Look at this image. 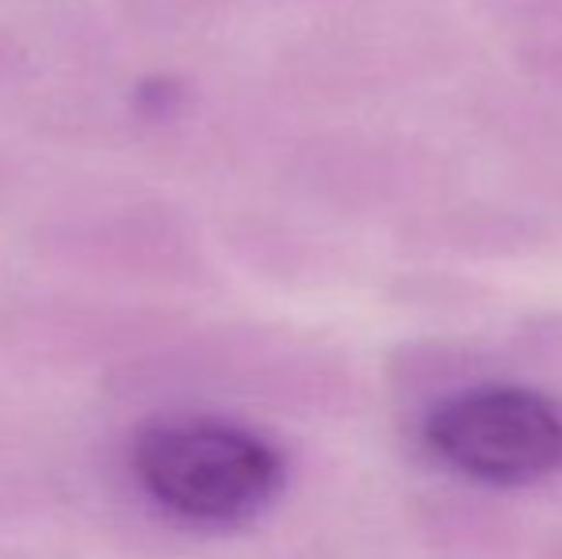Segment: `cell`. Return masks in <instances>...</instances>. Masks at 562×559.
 Returning <instances> with one entry per match:
<instances>
[{
	"mask_svg": "<svg viewBox=\"0 0 562 559\" xmlns=\"http://www.w3.org/2000/svg\"><path fill=\"white\" fill-rule=\"evenodd\" d=\"M131 468L154 506L203 529L260 517L288 483L283 452L241 422L177 414L134 437Z\"/></svg>",
	"mask_w": 562,
	"mask_h": 559,
	"instance_id": "cell-1",
	"label": "cell"
},
{
	"mask_svg": "<svg viewBox=\"0 0 562 559\" xmlns=\"http://www.w3.org/2000/svg\"><path fill=\"white\" fill-rule=\"evenodd\" d=\"M422 448L451 476L479 487H536L562 471V399L494 376L425 406Z\"/></svg>",
	"mask_w": 562,
	"mask_h": 559,
	"instance_id": "cell-2",
	"label": "cell"
},
{
	"mask_svg": "<svg viewBox=\"0 0 562 559\" xmlns=\"http://www.w3.org/2000/svg\"><path fill=\"white\" fill-rule=\"evenodd\" d=\"M322 192L348 215H383L398 226L425 203L456 192V161L414 131H348L326 146Z\"/></svg>",
	"mask_w": 562,
	"mask_h": 559,
	"instance_id": "cell-3",
	"label": "cell"
},
{
	"mask_svg": "<svg viewBox=\"0 0 562 559\" xmlns=\"http://www.w3.org/2000/svg\"><path fill=\"white\" fill-rule=\"evenodd\" d=\"M394 231V249L409 265H445V269H490L520 265L555 249V223L543 211L497 195L448 192L425 203Z\"/></svg>",
	"mask_w": 562,
	"mask_h": 559,
	"instance_id": "cell-4",
	"label": "cell"
},
{
	"mask_svg": "<svg viewBox=\"0 0 562 559\" xmlns=\"http://www.w3.org/2000/svg\"><path fill=\"white\" fill-rule=\"evenodd\" d=\"M459 120L490 154L517 165H562V104L509 77H479L459 89Z\"/></svg>",
	"mask_w": 562,
	"mask_h": 559,
	"instance_id": "cell-5",
	"label": "cell"
},
{
	"mask_svg": "<svg viewBox=\"0 0 562 559\" xmlns=\"http://www.w3.org/2000/svg\"><path fill=\"white\" fill-rule=\"evenodd\" d=\"M502 345H490L474 334L456 329H425L414 337H398L386 353V383L402 399L432 406L471 383L494 380L502 372Z\"/></svg>",
	"mask_w": 562,
	"mask_h": 559,
	"instance_id": "cell-6",
	"label": "cell"
},
{
	"mask_svg": "<svg viewBox=\"0 0 562 559\" xmlns=\"http://www.w3.org/2000/svg\"><path fill=\"white\" fill-rule=\"evenodd\" d=\"M494 303V288L479 272L445 269V265H409L391 283V306L429 322L474 318Z\"/></svg>",
	"mask_w": 562,
	"mask_h": 559,
	"instance_id": "cell-7",
	"label": "cell"
},
{
	"mask_svg": "<svg viewBox=\"0 0 562 559\" xmlns=\"http://www.w3.org/2000/svg\"><path fill=\"white\" fill-rule=\"evenodd\" d=\"M502 349L517 360V368L562 376V306L532 311L509 329Z\"/></svg>",
	"mask_w": 562,
	"mask_h": 559,
	"instance_id": "cell-8",
	"label": "cell"
},
{
	"mask_svg": "<svg viewBox=\"0 0 562 559\" xmlns=\"http://www.w3.org/2000/svg\"><path fill=\"white\" fill-rule=\"evenodd\" d=\"M509 69L532 89L548 92L562 104V31L528 35L509 43Z\"/></svg>",
	"mask_w": 562,
	"mask_h": 559,
	"instance_id": "cell-9",
	"label": "cell"
}]
</instances>
